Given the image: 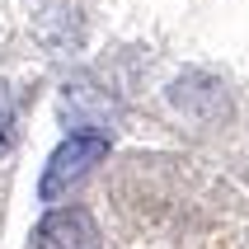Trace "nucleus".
Masks as SVG:
<instances>
[{"mask_svg": "<svg viewBox=\"0 0 249 249\" xmlns=\"http://www.w3.org/2000/svg\"><path fill=\"white\" fill-rule=\"evenodd\" d=\"M108 155V137L104 132H71L52 155H47V165H42V179H38V197L42 202H56V197H66L75 183L89 174Z\"/></svg>", "mask_w": 249, "mask_h": 249, "instance_id": "f257e3e1", "label": "nucleus"}, {"mask_svg": "<svg viewBox=\"0 0 249 249\" xmlns=\"http://www.w3.org/2000/svg\"><path fill=\"white\" fill-rule=\"evenodd\" d=\"M14 123H19V113H14V94H10V85L0 80V155L14 146Z\"/></svg>", "mask_w": 249, "mask_h": 249, "instance_id": "7ed1b4c3", "label": "nucleus"}, {"mask_svg": "<svg viewBox=\"0 0 249 249\" xmlns=\"http://www.w3.org/2000/svg\"><path fill=\"white\" fill-rule=\"evenodd\" d=\"M33 245L38 249H104V240H99V226L85 207H52L33 231Z\"/></svg>", "mask_w": 249, "mask_h": 249, "instance_id": "f03ea898", "label": "nucleus"}]
</instances>
